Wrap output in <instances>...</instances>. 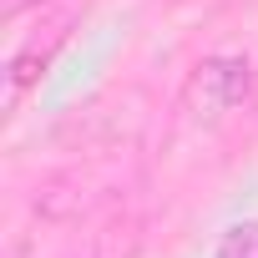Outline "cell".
<instances>
[{"label":"cell","mask_w":258,"mask_h":258,"mask_svg":"<svg viewBox=\"0 0 258 258\" xmlns=\"http://www.w3.org/2000/svg\"><path fill=\"white\" fill-rule=\"evenodd\" d=\"M248 91H253V61L243 51H213L187 76V111L213 126L228 111H238L248 101Z\"/></svg>","instance_id":"cell-1"},{"label":"cell","mask_w":258,"mask_h":258,"mask_svg":"<svg viewBox=\"0 0 258 258\" xmlns=\"http://www.w3.org/2000/svg\"><path fill=\"white\" fill-rule=\"evenodd\" d=\"M213 258H258V223H233L218 238Z\"/></svg>","instance_id":"cell-2"},{"label":"cell","mask_w":258,"mask_h":258,"mask_svg":"<svg viewBox=\"0 0 258 258\" xmlns=\"http://www.w3.org/2000/svg\"><path fill=\"white\" fill-rule=\"evenodd\" d=\"M41 71H46V51H21V56L11 61V106L21 101V91H26V86H36V81H41Z\"/></svg>","instance_id":"cell-3"},{"label":"cell","mask_w":258,"mask_h":258,"mask_svg":"<svg viewBox=\"0 0 258 258\" xmlns=\"http://www.w3.org/2000/svg\"><path fill=\"white\" fill-rule=\"evenodd\" d=\"M0 6H6V16H11V21H16V16H21V11H31V6H46V0H0Z\"/></svg>","instance_id":"cell-4"}]
</instances>
